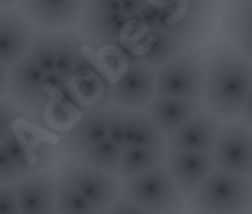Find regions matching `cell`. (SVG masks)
I'll list each match as a JSON object with an SVG mask.
<instances>
[{"label": "cell", "instance_id": "obj_1", "mask_svg": "<svg viewBox=\"0 0 252 214\" xmlns=\"http://www.w3.org/2000/svg\"><path fill=\"white\" fill-rule=\"evenodd\" d=\"M252 84V64L229 41H218L205 53V109L216 119L239 121Z\"/></svg>", "mask_w": 252, "mask_h": 214}, {"label": "cell", "instance_id": "obj_2", "mask_svg": "<svg viewBox=\"0 0 252 214\" xmlns=\"http://www.w3.org/2000/svg\"><path fill=\"white\" fill-rule=\"evenodd\" d=\"M187 214H252V180L214 171L187 198Z\"/></svg>", "mask_w": 252, "mask_h": 214}, {"label": "cell", "instance_id": "obj_3", "mask_svg": "<svg viewBox=\"0 0 252 214\" xmlns=\"http://www.w3.org/2000/svg\"><path fill=\"white\" fill-rule=\"evenodd\" d=\"M121 196L148 214H187V198L170 180L164 164L121 182Z\"/></svg>", "mask_w": 252, "mask_h": 214}, {"label": "cell", "instance_id": "obj_4", "mask_svg": "<svg viewBox=\"0 0 252 214\" xmlns=\"http://www.w3.org/2000/svg\"><path fill=\"white\" fill-rule=\"evenodd\" d=\"M155 96L202 103L205 96V50L191 48L155 71Z\"/></svg>", "mask_w": 252, "mask_h": 214}, {"label": "cell", "instance_id": "obj_5", "mask_svg": "<svg viewBox=\"0 0 252 214\" xmlns=\"http://www.w3.org/2000/svg\"><path fill=\"white\" fill-rule=\"evenodd\" d=\"M214 16L216 9L207 2H161L157 30L177 39L191 50L207 39Z\"/></svg>", "mask_w": 252, "mask_h": 214}, {"label": "cell", "instance_id": "obj_6", "mask_svg": "<svg viewBox=\"0 0 252 214\" xmlns=\"http://www.w3.org/2000/svg\"><path fill=\"white\" fill-rule=\"evenodd\" d=\"M82 39L95 48H116L129 39L134 23L123 14V2H87L82 12Z\"/></svg>", "mask_w": 252, "mask_h": 214}, {"label": "cell", "instance_id": "obj_7", "mask_svg": "<svg viewBox=\"0 0 252 214\" xmlns=\"http://www.w3.org/2000/svg\"><path fill=\"white\" fill-rule=\"evenodd\" d=\"M211 160L216 171L252 180V128L241 121L223 123L211 150Z\"/></svg>", "mask_w": 252, "mask_h": 214}, {"label": "cell", "instance_id": "obj_8", "mask_svg": "<svg viewBox=\"0 0 252 214\" xmlns=\"http://www.w3.org/2000/svg\"><path fill=\"white\" fill-rule=\"evenodd\" d=\"M57 176L64 178L95 212H107L121 198V184L114 176L100 173L77 162H62Z\"/></svg>", "mask_w": 252, "mask_h": 214}, {"label": "cell", "instance_id": "obj_9", "mask_svg": "<svg viewBox=\"0 0 252 214\" xmlns=\"http://www.w3.org/2000/svg\"><path fill=\"white\" fill-rule=\"evenodd\" d=\"M7 94L21 114H30L34 119L46 116L50 96L46 91V73L25 57L14 69L7 71Z\"/></svg>", "mask_w": 252, "mask_h": 214}, {"label": "cell", "instance_id": "obj_10", "mask_svg": "<svg viewBox=\"0 0 252 214\" xmlns=\"http://www.w3.org/2000/svg\"><path fill=\"white\" fill-rule=\"evenodd\" d=\"M155 98V71L141 64H129L114 77L109 103L125 112H143Z\"/></svg>", "mask_w": 252, "mask_h": 214}, {"label": "cell", "instance_id": "obj_11", "mask_svg": "<svg viewBox=\"0 0 252 214\" xmlns=\"http://www.w3.org/2000/svg\"><path fill=\"white\" fill-rule=\"evenodd\" d=\"M164 169L184 198L195 194L200 184L216 171L211 153H182V150H166Z\"/></svg>", "mask_w": 252, "mask_h": 214}, {"label": "cell", "instance_id": "obj_12", "mask_svg": "<svg viewBox=\"0 0 252 214\" xmlns=\"http://www.w3.org/2000/svg\"><path fill=\"white\" fill-rule=\"evenodd\" d=\"M34 39V25L21 9H0V66L14 69L30 50Z\"/></svg>", "mask_w": 252, "mask_h": 214}, {"label": "cell", "instance_id": "obj_13", "mask_svg": "<svg viewBox=\"0 0 252 214\" xmlns=\"http://www.w3.org/2000/svg\"><path fill=\"white\" fill-rule=\"evenodd\" d=\"M220 119L202 109L191 121L177 128L166 137V150H182V153H211L220 132Z\"/></svg>", "mask_w": 252, "mask_h": 214}, {"label": "cell", "instance_id": "obj_14", "mask_svg": "<svg viewBox=\"0 0 252 214\" xmlns=\"http://www.w3.org/2000/svg\"><path fill=\"white\" fill-rule=\"evenodd\" d=\"M55 184L53 171H39L23 176L14 182L18 214H55Z\"/></svg>", "mask_w": 252, "mask_h": 214}, {"label": "cell", "instance_id": "obj_15", "mask_svg": "<svg viewBox=\"0 0 252 214\" xmlns=\"http://www.w3.org/2000/svg\"><path fill=\"white\" fill-rule=\"evenodd\" d=\"M107 123H109V107H94L70 125V130L62 139V150L68 160L77 157L84 150L94 148L107 139Z\"/></svg>", "mask_w": 252, "mask_h": 214}, {"label": "cell", "instance_id": "obj_16", "mask_svg": "<svg viewBox=\"0 0 252 214\" xmlns=\"http://www.w3.org/2000/svg\"><path fill=\"white\" fill-rule=\"evenodd\" d=\"M23 16L28 18L34 28H41L46 32H66L75 23H80L84 12L82 2H25Z\"/></svg>", "mask_w": 252, "mask_h": 214}, {"label": "cell", "instance_id": "obj_17", "mask_svg": "<svg viewBox=\"0 0 252 214\" xmlns=\"http://www.w3.org/2000/svg\"><path fill=\"white\" fill-rule=\"evenodd\" d=\"M205 109V103L193 101H177V98H164V96H155L153 101L146 105L143 114L153 121L164 137L173 135L177 128H182L187 121H191L195 114Z\"/></svg>", "mask_w": 252, "mask_h": 214}, {"label": "cell", "instance_id": "obj_18", "mask_svg": "<svg viewBox=\"0 0 252 214\" xmlns=\"http://www.w3.org/2000/svg\"><path fill=\"white\" fill-rule=\"evenodd\" d=\"M84 39L80 32L66 30V32H55V73L59 77H64L68 82L75 75L77 66L82 64L84 55Z\"/></svg>", "mask_w": 252, "mask_h": 214}, {"label": "cell", "instance_id": "obj_19", "mask_svg": "<svg viewBox=\"0 0 252 214\" xmlns=\"http://www.w3.org/2000/svg\"><path fill=\"white\" fill-rule=\"evenodd\" d=\"M125 148H155L166 150V137L153 125L143 112H127Z\"/></svg>", "mask_w": 252, "mask_h": 214}, {"label": "cell", "instance_id": "obj_20", "mask_svg": "<svg viewBox=\"0 0 252 214\" xmlns=\"http://www.w3.org/2000/svg\"><path fill=\"white\" fill-rule=\"evenodd\" d=\"M166 157V150H155V148H123L121 155V164L114 178L125 182L129 178H136L141 173H148L153 169L161 167Z\"/></svg>", "mask_w": 252, "mask_h": 214}, {"label": "cell", "instance_id": "obj_21", "mask_svg": "<svg viewBox=\"0 0 252 214\" xmlns=\"http://www.w3.org/2000/svg\"><path fill=\"white\" fill-rule=\"evenodd\" d=\"M121 155H123V148L114 146L112 142H102L94 148L84 150L77 157H73L70 162H77V164H84L89 169H95L100 173H107V176H116L118 164H121Z\"/></svg>", "mask_w": 252, "mask_h": 214}, {"label": "cell", "instance_id": "obj_22", "mask_svg": "<svg viewBox=\"0 0 252 214\" xmlns=\"http://www.w3.org/2000/svg\"><path fill=\"white\" fill-rule=\"evenodd\" d=\"M32 137H34V132L32 130L16 125V128L9 132V137L0 143V146L5 148V153L9 155V160L14 162V167L18 169L21 178H23V176H30V173H34V167H32V155H30V143H32Z\"/></svg>", "mask_w": 252, "mask_h": 214}, {"label": "cell", "instance_id": "obj_23", "mask_svg": "<svg viewBox=\"0 0 252 214\" xmlns=\"http://www.w3.org/2000/svg\"><path fill=\"white\" fill-rule=\"evenodd\" d=\"M55 214H98L64 178L57 176L55 184Z\"/></svg>", "mask_w": 252, "mask_h": 214}, {"label": "cell", "instance_id": "obj_24", "mask_svg": "<svg viewBox=\"0 0 252 214\" xmlns=\"http://www.w3.org/2000/svg\"><path fill=\"white\" fill-rule=\"evenodd\" d=\"M25 57L39 66V71L55 73V32H34Z\"/></svg>", "mask_w": 252, "mask_h": 214}, {"label": "cell", "instance_id": "obj_25", "mask_svg": "<svg viewBox=\"0 0 252 214\" xmlns=\"http://www.w3.org/2000/svg\"><path fill=\"white\" fill-rule=\"evenodd\" d=\"M225 30L229 32V36L252 35V2L236 5L229 9L227 18H225Z\"/></svg>", "mask_w": 252, "mask_h": 214}, {"label": "cell", "instance_id": "obj_26", "mask_svg": "<svg viewBox=\"0 0 252 214\" xmlns=\"http://www.w3.org/2000/svg\"><path fill=\"white\" fill-rule=\"evenodd\" d=\"M125 128H127V112L109 107V123H107V142L118 148H125Z\"/></svg>", "mask_w": 252, "mask_h": 214}, {"label": "cell", "instance_id": "obj_27", "mask_svg": "<svg viewBox=\"0 0 252 214\" xmlns=\"http://www.w3.org/2000/svg\"><path fill=\"white\" fill-rule=\"evenodd\" d=\"M18 119H23V114L7 98H0V143L9 137V132L18 125Z\"/></svg>", "mask_w": 252, "mask_h": 214}, {"label": "cell", "instance_id": "obj_28", "mask_svg": "<svg viewBox=\"0 0 252 214\" xmlns=\"http://www.w3.org/2000/svg\"><path fill=\"white\" fill-rule=\"evenodd\" d=\"M21 178L18 169L14 167V162L9 160V155L5 153V148L0 146V184H14Z\"/></svg>", "mask_w": 252, "mask_h": 214}, {"label": "cell", "instance_id": "obj_29", "mask_svg": "<svg viewBox=\"0 0 252 214\" xmlns=\"http://www.w3.org/2000/svg\"><path fill=\"white\" fill-rule=\"evenodd\" d=\"M0 214H18L14 184H0Z\"/></svg>", "mask_w": 252, "mask_h": 214}, {"label": "cell", "instance_id": "obj_30", "mask_svg": "<svg viewBox=\"0 0 252 214\" xmlns=\"http://www.w3.org/2000/svg\"><path fill=\"white\" fill-rule=\"evenodd\" d=\"M107 214H148V212H143L141 208H136L134 203H129L127 198H118L116 203H114L112 208L107 210Z\"/></svg>", "mask_w": 252, "mask_h": 214}, {"label": "cell", "instance_id": "obj_31", "mask_svg": "<svg viewBox=\"0 0 252 214\" xmlns=\"http://www.w3.org/2000/svg\"><path fill=\"white\" fill-rule=\"evenodd\" d=\"M232 46L239 50L243 57L252 64V35H241V36H232Z\"/></svg>", "mask_w": 252, "mask_h": 214}, {"label": "cell", "instance_id": "obj_32", "mask_svg": "<svg viewBox=\"0 0 252 214\" xmlns=\"http://www.w3.org/2000/svg\"><path fill=\"white\" fill-rule=\"evenodd\" d=\"M239 121L248 128H252V84H250V91L246 96V103L241 107V114H239Z\"/></svg>", "mask_w": 252, "mask_h": 214}, {"label": "cell", "instance_id": "obj_33", "mask_svg": "<svg viewBox=\"0 0 252 214\" xmlns=\"http://www.w3.org/2000/svg\"><path fill=\"white\" fill-rule=\"evenodd\" d=\"M7 96V69L0 66V98Z\"/></svg>", "mask_w": 252, "mask_h": 214}, {"label": "cell", "instance_id": "obj_34", "mask_svg": "<svg viewBox=\"0 0 252 214\" xmlns=\"http://www.w3.org/2000/svg\"><path fill=\"white\" fill-rule=\"evenodd\" d=\"M98 214H107V212H98Z\"/></svg>", "mask_w": 252, "mask_h": 214}]
</instances>
